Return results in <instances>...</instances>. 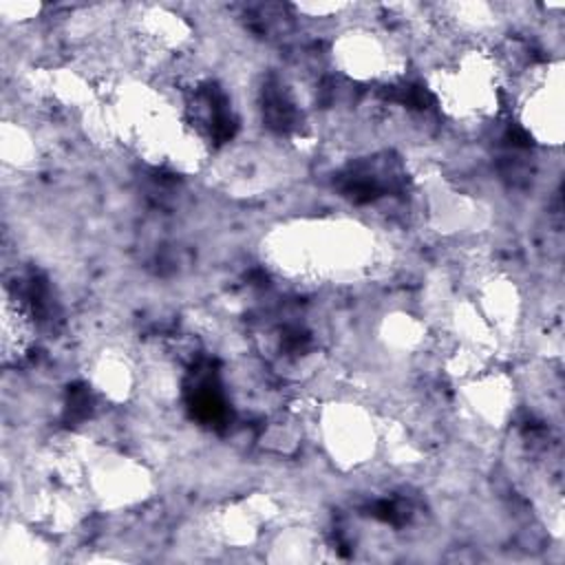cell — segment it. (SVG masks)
Segmentation results:
<instances>
[{
	"label": "cell",
	"mask_w": 565,
	"mask_h": 565,
	"mask_svg": "<svg viewBox=\"0 0 565 565\" xmlns=\"http://www.w3.org/2000/svg\"><path fill=\"white\" fill-rule=\"evenodd\" d=\"M82 488L99 512H128L154 497L150 468L117 448L79 441Z\"/></svg>",
	"instance_id": "cell-4"
},
{
	"label": "cell",
	"mask_w": 565,
	"mask_h": 565,
	"mask_svg": "<svg viewBox=\"0 0 565 565\" xmlns=\"http://www.w3.org/2000/svg\"><path fill=\"white\" fill-rule=\"evenodd\" d=\"M426 84L439 113L459 126H483L494 119L505 97V71L497 55L479 42L435 60Z\"/></svg>",
	"instance_id": "cell-2"
},
{
	"label": "cell",
	"mask_w": 565,
	"mask_h": 565,
	"mask_svg": "<svg viewBox=\"0 0 565 565\" xmlns=\"http://www.w3.org/2000/svg\"><path fill=\"white\" fill-rule=\"evenodd\" d=\"M335 73L355 84L393 82L406 71V55L397 40L369 22L347 24L329 46Z\"/></svg>",
	"instance_id": "cell-5"
},
{
	"label": "cell",
	"mask_w": 565,
	"mask_h": 565,
	"mask_svg": "<svg viewBox=\"0 0 565 565\" xmlns=\"http://www.w3.org/2000/svg\"><path fill=\"white\" fill-rule=\"evenodd\" d=\"M263 258L276 274L291 280L347 282L371 271L377 260V241L353 218H298L265 234Z\"/></svg>",
	"instance_id": "cell-1"
},
{
	"label": "cell",
	"mask_w": 565,
	"mask_h": 565,
	"mask_svg": "<svg viewBox=\"0 0 565 565\" xmlns=\"http://www.w3.org/2000/svg\"><path fill=\"white\" fill-rule=\"evenodd\" d=\"M313 437L342 472L369 466L382 452L384 419L362 399L327 397L311 411Z\"/></svg>",
	"instance_id": "cell-3"
},
{
	"label": "cell",
	"mask_w": 565,
	"mask_h": 565,
	"mask_svg": "<svg viewBox=\"0 0 565 565\" xmlns=\"http://www.w3.org/2000/svg\"><path fill=\"white\" fill-rule=\"evenodd\" d=\"M375 333L380 347L393 355H417L426 349L430 338L428 324L406 309H388L382 313L375 324Z\"/></svg>",
	"instance_id": "cell-10"
},
{
	"label": "cell",
	"mask_w": 565,
	"mask_h": 565,
	"mask_svg": "<svg viewBox=\"0 0 565 565\" xmlns=\"http://www.w3.org/2000/svg\"><path fill=\"white\" fill-rule=\"evenodd\" d=\"M40 146L35 135L20 121L4 119L2 124V161L11 170H29L38 163Z\"/></svg>",
	"instance_id": "cell-11"
},
{
	"label": "cell",
	"mask_w": 565,
	"mask_h": 565,
	"mask_svg": "<svg viewBox=\"0 0 565 565\" xmlns=\"http://www.w3.org/2000/svg\"><path fill=\"white\" fill-rule=\"evenodd\" d=\"M35 320L29 305L4 287L2 291V360L4 364H20L29 358L35 344Z\"/></svg>",
	"instance_id": "cell-9"
},
{
	"label": "cell",
	"mask_w": 565,
	"mask_h": 565,
	"mask_svg": "<svg viewBox=\"0 0 565 565\" xmlns=\"http://www.w3.org/2000/svg\"><path fill=\"white\" fill-rule=\"evenodd\" d=\"M457 399L466 415L488 430H501L516 408V384L494 362L479 373L457 382Z\"/></svg>",
	"instance_id": "cell-7"
},
{
	"label": "cell",
	"mask_w": 565,
	"mask_h": 565,
	"mask_svg": "<svg viewBox=\"0 0 565 565\" xmlns=\"http://www.w3.org/2000/svg\"><path fill=\"white\" fill-rule=\"evenodd\" d=\"M514 110L519 126L543 148H561L565 132L563 62L532 64L516 82Z\"/></svg>",
	"instance_id": "cell-6"
},
{
	"label": "cell",
	"mask_w": 565,
	"mask_h": 565,
	"mask_svg": "<svg viewBox=\"0 0 565 565\" xmlns=\"http://www.w3.org/2000/svg\"><path fill=\"white\" fill-rule=\"evenodd\" d=\"M86 380L104 402L121 406L141 388V364L121 347H104L88 358Z\"/></svg>",
	"instance_id": "cell-8"
}]
</instances>
